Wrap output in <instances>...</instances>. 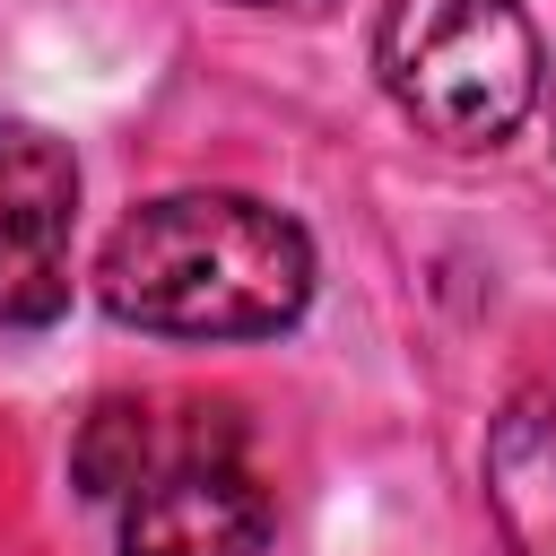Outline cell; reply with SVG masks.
<instances>
[{
    "label": "cell",
    "instance_id": "1",
    "mask_svg": "<svg viewBox=\"0 0 556 556\" xmlns=\"http://www.w3.org/2000/svg\"><path fill=\"white\" fill-rule=\"evenodd\" d=\"M96 295L156 339H269L313 304V235L252 191H165L104 235Z\"/></svg>",
    "mask_w": 556,
    "mask_h": 556
},
{
    "label": "cell",
    "instance_id": "2",
    "mask_svg": "<svg viewBox=\"0 0 556 556\" xmlns=\"http://www.w3.org/2000/svg\"><path fill=\"white\" fill-rule=\"evenodd\" d=\"M374 70L443 148H495L539 104V35L521 0H391L374 26Z\"/></svg>",
    "mask_w": 556,
    "mask_h": 556
},
{
    "label": "cell",
    "instance_id": "3",
    "mask_svg": "<svg viewBox=\"0 0 556 556\" xmlns=\"http://www.w3.org/2000/svg\"><path fill=\"white\" fill-rule=\"evenodd\" d=\"M78 156L43 122H0V330H52L70 313Z\"/></svg>",
    "mask_w": 556,
    "mask_h": 556
},
{
    "label": "cell",
    "instance_id": "4",
    "mask_svg": "<svg viewBox=\"0 0 556 556\" xmlns=\"http://www.w3.org/2000/svg\"><path fill=\"white\" fill-rule=\"evenodd\" d=\"M269 521V486L200 434L122 495V556H261Z\"/></svg>",
    "mask_w": 556,
    "mask_h": 556
},
{
    "label": "cell",
    "instance_id": "5",
    "mask_svg": "<svg viewBox=\"0 0 556 556\" xmlns=\"http://www.w3.org/2000/svg\"><path fill=\"white\" fill-rule=\"evenodd\" d=\"M486 495L504 513V539L521 556H556V417L547 408H513L486 434Z\"/></svg>",
    "mask_w": 556,
    "mask_h": 556
},
{
    "label": "cell",
    "instance_id": "6",
    "mask_svg": "<svg viewBox=\"0 0 556 556\" xmlns=\"http://www.w3.org/2000/svg\"><path fill=\"white\" fill-rule=\"evenodd\" d=\"M148 452H156L148 408L104 400V408L87 417V434H78V486H87V495H130V486L148 478Z\"/></svg>",
    "mask_w": 556,
    "mask_h": 556
},
{
    "label": "cell",
    "instance_id": "7",
    "mask_svg": "<svg viewBox=\"0 0 556 556\" xmlns=\"http://www.w3.org/2000/svg\"><path fill=\"white\" fill-rule=\"evenodd\" d=\"M252 9H321V0H252Z\"/></svg>",
    "mask_w": 556,
    "mask_h": 556
}]
</instances>
